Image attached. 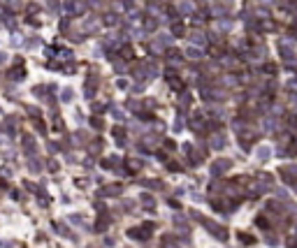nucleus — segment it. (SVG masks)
Here are the masks:
<instances>
[{
	"instance_id": "f257e3e1",
	"label": "nucleus",
	"mask_w": 297,
	"mask_h": 248,
	"mask_svg": "<svg viewBox=\"0 0 297 248\" xmlns=\"http://www.w3.org/2000/svg\"><path fill=\"white\" fill-rule=\"evenodd\" d=\"M202 223H204V225L209 227V232H211V234H216V237H218V239H228V232H225V230H223V227H221V225H216V223H209L207 218H204Z\"/></svg>"
},
{
	"instance_id": "f03ea898",
	"label": "nucleus",
	"mask_w": 297,
	"mask_h": 248,
	"mask_svg": "<svg viewBox=\"0 0 297 248\" xmlns=\"http://www.w3.org/2000/svg\"><path fill=\"white\" fill-rule=\"evenodd\" d=\"M228 167H232V162L230 160H216L214 165H211V174H221L223 169H228Z\"/></svg>"
},
{
	"instance_id": "7ed1b4c3",
	"label": "nucleus",
	"mask_w": 297,
	"mask_h": 248,
	"mask_svg": "<svg viewBox=\"0 0 297 248\" xmlns=\"http://www.w3.org/2000/svg\"><path fill=\"white\" fill-rule=\"evenodd\" d=\"M119 185H107V188H104V190H100V195H102V197H109V195H119Z\"/></svg>"
},
{
	"instance_id": "20e7f679",
	"label": "nucleus",
	"mask_w": 297,
	"mask_h": 248,
	"mask_svg": "<svg viewBox=\"0 0 297 248\" xmlns=\"http://www.w3.org/2000/svg\"><path fill=\"white\" fill-rule=\"evenodd\" d=\"M139 167H142V162H139V160H128V169H130L128 174H135V172H137Z\"/></svg>"
},
{
	"instance_id": "39448f33",
	"label": "nucleus",
	"mask_w": 297,
	"mask_h": 248,
	"mask_svg": "<svg viewBox=\"0 0 297 248\" xmlns=\"http://www.w3.org/2000/svg\"><path fill=\"white\" fill-rule=\"evenodd\" d=\"M269 155H272V151H269V148H267V146H262V148H260V151H258V158H260V160H262V162H265V160H267V158H269Z\"/></svg>"
},
{
	"instance_id": "423d86ee",
	"label": "nucleus",
	"mask_w": 297,
	"mask_h": 248,
	"mask_svg": "<svg viewBox=\"0 0 297 248\" xmlns=\"http://www.w3.org/2000/svg\"><path fill=\"white\" fill-rule=\"evenodd\" d=\"M223 137H211V146H216V148H221V146H223Z\"/></svg>"
},
{
	"instance_id": "0eeeda50",
	"label": "nucleus",
	"mask_w": 297,
	"mask_h": 248,
	"mask_svg": "<svg viewBox=\"0 0 297 248\" xmlns=\"http://www.w3.org/2000/svg\"><path fill=\"white\" fill-rule=\"evenodd\" d=\"M239 239H241L244 243H251V246L256 243V239H253V237H248V234H239Z\"/></svg>"
},
{
	"instance_id": "6e6552de",
	"label": "nucleus",
	"mask_w": 297,
	"mask_h": 248,
	"mask_svg": "<svg viewBox=\"0 0 297 248\" xmlns=\"http://www.w3.org/2000/svg\"><path fill=\"white\" fill-rule=\"evenodd\" d=\"M139 200H142V202H144V204H146V206H153V197H151V195H142V197H139Z\"/></svg>"
},
{
	"instance_id": "1a4fd4ad",
	"label": "nucleus",
	"mask_w": 297,
	"mask_h": 248,
	"mask_svg": "<svg viewBox=\"0 0 297 248\" xmlns=\"http://www.w3.org/2000/svg\"><path fill=\"white\" fill-rule=\"evenodd\" d=\"M63 100H65V102H68V100H72V90H63Z\"/></svg>"
},
{
	"instance_id": "9d476101",
	"label": "nucleus",
	"mask_w": 297,
	"mask_h": 248,
	"mask_svg": "<svg viewBox=\"0 0 297 248\" xmlns=\"http://www.w3.org/2000/svg\"><path fill=\"white\" fill-rule=\"evenodd\" d=\"M49 169H51V172H56V169H58V162H56V160H49Z\"/></svg>"
},
{
	"instance_id": "9b49d317",
	"label": "nucleus",
	"mask_w": 297,
	"mask_h": 248,
	"mask_svg": "<svg viewBox=\"0 0 297 248\" xmlns=\"http://www.w3.org/2000/svg\"><path fill=\"white\" fill-rule=\"evenodd\" d=\"M28 165H30V169H35V172H37V169H40V162H35V160H30V162H28Z\"/></svg>"
},
{
	"instance_id": "f8f14e48",
	"label": "nucleus",
	"mask_w": 297,
	"mask_h": 248,
	"mask_svg": "<svg viewBox=\"0 0 297 248\" xmlns=\"http://www.w3.org/2000/svg\"><path fill=\"white\" fill-rule=\"evenodd\" d=\"M170 169H172V172H179V169H181V167H179L177 162H170Z\"/></svg>"
},
{
	"instance_id": "ddd939ff",
	"label": "nucleus",
	"mask_w": 297,
	"mask_h": 248,
	"mask_svg": "<svg viewBox=\"0 0 297 248\" xmlns=\"http://www.w3.org/2000/svg\"><path fill=\"white\" fill-rule=\"evenodd\" d=\"M2 60H5V58H2V56H0V63H2Z\"/></svg>"
}]
</instances>
